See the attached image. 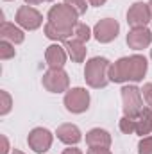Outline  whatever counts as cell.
Instances as JSON below:
<instances>
[{
    "label": "cell",
    "instance_id": "obj_1",
    "mask_svg": "<svg viewBox=\"0 0 152 154\" xmlns=\"http://www.w3.org/2000/svg\"><path fill=\"white\" fill-rule=\"evenodd\" d=\"M109 66H111V63L106 57H100V56L90 57L86 61V66H84L86 84L90 88H95V90L106 88L111 82L109 81Z\"/></svg>",
    "mask_w": 152,
    "mask_h": 154
},
{
    "label": "cell",
    "instance_id": "obj_2",
    "mask_svg": "<svg viewBox=\"0 0 152 154\" xmlns=\"http://www.w3.org/2000/svg\"><path fill=\"white\" fill-rule=\"evenodd\" d=\"M47 20L54 27H57V29H61L65 32H70L74 36V29H75V25L79 23V14H77L70 5H66L63 2V4H56V5H52L48 9Z\"/></svg>",
    "mask_w": 152,
    "mask_h": 154
},
{
    "label": "cell",
    "instance_id": "obj_3",
    "mask_svg": "<svg viewBox=\"0 0 152 154\" xmlns=\"http://www.w3.org/2000/svg\"><path fill=\"white\" fill-rule=\"evenodd\" d=\"M90 91L82 86H75V88H70L65 97H63V104L66 108L68 113H74V115H81V113H86L88 108H90Z\"/></svg>",
    "mask_w": 152,
    "mask_h": 154
},
{
    "label": "cell",
    "instance_id": "obj_4",
    "mask_svg": "<svg viewBox=\"0 0 152 154\" xmlns=\"http://www.w3.org/2000/svg\"><path fill=\"white\" fill-rule=\"evenodd\" d=\"M122 108H123V115L127 116H138L143 111V95L141 90L134 84H125L122 86Z\"/></svg>",
    "mask_w": 152,
    "mask_h": 154
},
{
    "label": "cell",
    "instance_id": "obj_5",
    "mask_svg": "<svg viewBox=\"0 0 152 154\" xmlns=\"http://www.w3.org/2000/svg\"><path fill=\"white\" fill-rule=\"evenodd\" d=\"M41 84L50 93H66L70 90V77L65 68H48L41 77Z\"/></svg>",
    "mask_w": 152,
    "mask_h": 154
},
{
    "label": "cell",
    "instance_id": "obj_6",
    "mask_svg": "<svg viewBox=\"0 0 152 154\" xmlns=\"http://www.w3.org/2000/svg\"><path fill=\"white\" fill-rule=\"evenodd\" d=\"M14 22L23 31H36V29H39L43 25V14L39 13L36 7L25 4V5L18 7V11L14 14Z\"/></svg>",
    "mask_w": 152,
    "mask_h": 154
},
{
    "label": "cell",
    "instance_id": "obj_7",
    "mask_svg": "<svg viewBox=\"0 0 152 154\" xmlns=\"http://www.w3.org/2000/svg\"><path fill=\"white\" fill-rule=\"evenodd\" d=\"M120 34V23L114 18H102L93 27V38L99 43H111Z\"/></svg>",
    "mask_w": 152,
    "mask_h": 154
},
{
    "label": "cell",
    "instance_id": "obj_8",
    "mask_svg": "<svg viewBox=\"0 0 152 154\" xmlns=\"http://www.w3.org/2000/svg\"><path fill=\"white\" fill-rule=\"evenodd\" d=\"M52 142H54V133L48 131L47 127H34L27 136L29 147L36 154H45L52 147Z\"/></svg>",
    "mask_w": 152,
    "mask_h": 154
},
{
    "label": "cell",
    "instance_id": "obj_9",
    "mask_svg": "<svg viewBox=\"0 0 152 154\" xmlns=\"http://www.w3.org/2000/svg\"><path fill=\"white\" fill-rule=\"evenodd\" d=\"M152 20V13L149 4L145 2H134L127 11V23L131 29L134 27H147V23Z\"/></svg>",
    "mask_w": 152,
    "mask_h": 154
},
{
    "label": "cell",
    "instance_id": "obj_10",
    "mask_svg": "<svg viewBox=\"0 0 152 154\" xmlns=\"http://www.w3.org/2000/svg\"><path fill=\"white\" fill-rule=\"evenodd\" d=\"M125 41L132 50H143L152 45V31L149 27H134L127 32Z\"/></svg>",
    "mask_w": 152,
    "mask_h": 154
},
{
    "label": "cell",
    "instance_id": "obj_11",
    "mask_svg": "<svg viewBox=\"0 0 152 154\" xmlns=\"http://www.w3.org/2000/svg\"><path fill=\"white\" fill-rule=\"evenodd\" d=\"M66 59H68V52H66L65 45L52 43V45L47 47V50H45V61H47L48 68H65Z\"/></svg>",
    "mask_w": 152,
    "mask_h": 154
},
{
    "label": "cell",
    "instance_id": "obj_12",
    "mask_svg": "<svg viewBox=\"0 0 152 154\" xmlns=\"http://www.w3.org/2000/svg\"><path fill=\"white\" fill-rule=\"evenodd\" d=\"M147 70H149V63L145 56L140 54L129 56V82L143 81V77L147 75Z\"/></svg>",
    "mask_w": 152,
    "mask_h": 154
},
{
    "label": "cell",
    "instance_id": "obj_13",
    "mask_svg": "<svg viewBox=\"0 0 152 154\" xmlns=\"http://www.w3.org/2000/svg\"><path fill=\"white\" fill-rule=\"evenodd\" d=\"M56 136H57L59 142H63L68 147H74L82 140V133L75 124H61L56 129Z\"/></svg>",
    "mask_w": 152,
    "mask_h": 154
},
{
    "label": "cell",
    "instance_id": "obj_14",
    "mask_svg": "<svg viewBox=\"0 0 152 154\" xmlns=\"http://www.w3.org/2000/svg\"><path fill=\"white\" fill-rule=\"evenodd\" d=\"M109 81L116 84L129 82V56L116 59L109 66Z\"/></svg>",
    "mask_w": 152,
    "mask_h": 154
},
{
    "label": "cell",
    "instance_id": "obj_15",
    "mask_svg": "<svg viewBox=\"0 0 152 154\" xmlns=\"http://www.w3.org/2000/svg\"><path fill=\"white\" fill-rule=\"evenodd\" d=\"M0 38L9 41V43H13V45H20V43L25 41V32L16 23L2 22V25H0Z\"/></svg>",
    "mask_w": 152,
    "mask_h": 154
},
{
    "label": "cell",
    "instance_id": "obj_16",
    "mask_svg": "<svg viewBox=\"0 0 152 154\" xmlns=\"http://www.w3.org/2000/svg\"><path fill=\"white\" fill-rule=\"evenodd\" d=\"M86 143L88 147H111V134L106 129L93 127L86 133Z\"/></svg>",
    "mask_w": 152,
    "mask_h": 154
},
{
    "label": "cell",
    "instance_id": "obj_17",
    "mask_svg": "<svg viewBox=\"0 0 152 154\" xmlns=\"http://www.w3.org/2000/svg\"><path fill=\"white\" fill-rule=\"evenodd\" d=\"M63 45H65V48L68 52V57L74 63H84L86 61V52H88L86 43L70 38V39H66V41H63Z\"/></svg>",
    "mask_w": 152,
    "mask_h": 154
},
{
    "label": "cell",
    "instance_id": "obj_18",
    "mask_svg": "<svg viewBox=\"0 0 152 154\" xmlns=\"http://www.w3.org/2000/svg\"><path fill=\"white\" fill-rule=\"evenodd\" d=\"M134 134H138L141 138L152 134V116H150V109L147 106L143 108V111L140 115L136 116V133Z\"/></svg>",
    "mask_w": 152,
    "mask_h": 154
},
{
    "label": "cell",
    "instance_id": "obj_19",
    "mask_svg": "<svg viewBox=\"0 0 152 154\" xmlns=\"http://www.w3.org/2000/svg\"><path fill=\"white\" fill-rule=\"evenodd\" d=\"M43 32H45V36L48 39H52V41H56V43H59V41H66V39L72 38V34L70 32H65V31H61V29H57V27H54L52 23H45V27H43Z\"/></svg>",
    "mask_w": 152,
    "mask_h": 154
},
{
    "label": "cell",
    "instance_id": "obj_20",
    "mask_svg": "<svg viewBox=\"0 0 152 154\" xmlns=\"http://www.w3.org/2000/svg\"><path fill=\"white\" fill-rule=\"evenodd\" d=\"M93 36V29L91 27H88L84 22H79L75 25V29H74V36L72 38L77 39V41H82V43H86V41H90Z\"/></svg>",
    "mask_w": 152,
    "mask_h": 154
},
{
    "label": "cell",
    "instance_id": "obj_21",
    "mask_svg": "<svg viewBox=\"0 0 152 154\" xmlns=\"http://www.w3.org/2000/svg\"><path fill=\"white\" fill-rule=\"evenodd\" d=\"M118 127L123 134H134L136 133V116H127L123 115L118 122Z\"/></svg>",
    "mask_w": 152,
    "mask_h": 154
},
{
    "label": "cell",
    "instance_id": "obj_22",
    "mask_svg": "<svg viewBox=\"0 0 152 154\" xmlns=\"http://www.w3.org/2000/svg\"><path fill=\"white\" fill-rule=\"evenodd\" d=\"M11 109H13V97L5 90H0V116L9 115Z\"/></svg>",
    "mask_w": 152,
    "mask_h": 154
},
{
    "label": "cell",
    "instance_id": "obj_23",
    "mask_svg": "<svg viewBox=\"0 0 152 154\" xmlns=\"http://www.w3.org/2000/svg\"><path fill=\"white\" fill-rule=\"evenodd\" d=\"M16 56V50H14V45L2 39L0 41V59L2 61H7V59H13Z\"/></svg>",
    "mask_w": 152,
    "mask_h": 154
},
{
    "label": "cell",
    "instance_id": "obj_24",
    "mask_svg": "<svg viewBox=\"0 0 152 154\" xmlns=\"http://www.w3.org/2000/svg\"><path fill=\"white\" fill-rule=\"evenodd\" d=\"M66 5H70L74 11H75L79 16H82V14H86V11H88V0H63Z\"/></svg>",
    "mask_w": 152,
    "mask_h": 154
},
{
    "label": "cell",
    "instance_id": "obj_25",
    "mask_svg": "<svg viewBox=\"0 0 152 154\" xmlns=\"http://www.w3.org/2000/svg\"><path fill=\"white\" fill-rule=\"evenodd\" d=\"M138 154H152V134L143 136L138 142Z\"/></svg>",
    "mask_w": 152,
    "mask_h": 154
},
{
    "label": "cell",
    "instance_id": "obj_26",
    "mask_svg": "<svg viewBox=\"0 0 152 154\" xmlns=\"http://www.w3.org/2000/svg\"><path fill=\"white\" fill-rule=\"evenodd\" d=\"M141 95H143L145 104H147L149 108H152V82L143 84V88H141Z\"/></svg>",
    "mask_w": 152,
    "mask_h": 154
},
{
    "label": "cell",
    "instance_id": "obj_27",
    "mask_svg": "<svg viewBox=\"0 0 152 154\" xmlns=\"http://www.w3.org/2000/svg\"><path fill=\"white\" fill-rule=\"evenodd\" d=\"M0 142H2V147H0V154H9V140L5 134H0Z\"/></svg>",
    "mask_w": 152,
    "mask_h": 154
},
{
    "label": "cell",
    "instance_id": "obj_28",
    "mask_svg": "<svg viewBox=\"0 0 152 154\" xmlns=\"http://www.w3.org/2000/svg\"><path fill=\"white\" fill-rule=\"evenodd\" d=\"M86 154H113L108 147H90Z\"/></svg>",
    "mask_w": 152,
    "mask_h": 154
},
{
    "label": "cell",
    "instance_id": "obj_29",
    "mask_svg": "<svg viewBox=\"0 0 152 154\" xmlns=\"http://www.w3.org/2000/svg\"><path fill=\"white\" fill-rule=\"evenodd\" d=\"M61 154H82V151H81V149H77L75 145H74V147H68V149H65Z\"/></svg>",
    "mask_w": 152,
    "mask_h": 154
},
{
    "label": "cell",
    "instance_id": "obj_30",
    "mask_svg": "<svg viewBox=\"0 0 152 154\" xmlns=\"http://www.w3.org/2000/svg\"><path fill=\"white\" fill-rule=\"evenodd\" d=\"M108 0H88V4L90 5H93V7H100V5H104Z\"/></svg>",
    "mask_w": 152,
    "mask_h": 154
},
{
    "label": "cell",
    "instance_id": "obj_31",
    "mask_svg": "<svg viewBox=\"0 0 152 154\" xmlns=\"http://www.w3.org/2000/svg\"><path fill=\"white\" fill-rule=\"evenodd\" d=\"M23 2H25L27 5H38V4L43 2V0H23Z\"/></svg>",
    "mask_w": 152,
    "mask_h": 154
},
{
    "label": "cell",
    "instance_id": "obj_32",
    "mask_svg": "<svg viewBox=\"0 0 152 154\" xmlns=\"http://www.w3.org/2000/svg\"><path fill=\"white\" fill-rule=\"evenodd\" d=\"M11 154H25V152H22V151H18V149H14V151H13Z\"/></svg>",
    "mask_w": 152,
    "mask_h": 154
},
{
    "label": "cell",
    "instance_id": "obj_33",
    "mask_svg": "<svg viewBox=\"0 0 152 154\" xmlns=\"http://www.w3.org/2000/svg\"><path fill=\"white\" fill-rule=\"evenodd\" d=\"M147 4H149V9H150V13H152V0H149Z\"/></svg>",
    "mask_w": 152,
    "mask_h": 154
},
{
    "label": "cell",
    "instance_id": "obj_34",
    "mask_svg": "<svg viewBox=\"0 0 152 154\" xmlns=\"http://www.w3.org/2000/svg\"><path fill=\"white\" fill-rule=\"evenodd\" d=\"M43 2H54V0H43Z\"/></svg>",
    "mask_w": 152,
    "mask_h": 154
},
{
    "label": "cell",
    "instance_id": "obj_35",
    "mask_svg": "<svg viewBox=\"0 0 152 154\" xmlns=\"http://www.w3.org/2000/svg\"><path fill=\"white\" fill-rule=\"evenodd\" d=\"M150 59H152V48H150Z\"/></svg>",
    "mask_w": 152,
    "mask_h": 154
},
{
    "label": "cell",
    "instance_id": "obj_36",
    "mask_svg": "<svg viewBox=\"0 0 152 154\" xmlns=\"http://www.w3.org/2000/svg\"><path fill=\"white\" fill-rule=\"evenodd\" d=\"M5 2H11V0H5Z\"/></svg>",
    "mask_w": 152,
    "mask_h": 154
}]
</instances>
